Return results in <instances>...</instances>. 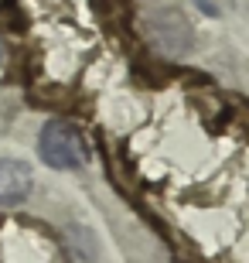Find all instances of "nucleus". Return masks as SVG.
Masks as SVG:
<instances>
[{
	"instance_id": "obj_1",
	"label": "nucleus",
	"mask_w": 249,
	"mask_h": 263,
	"mask_svg": "<svg viewBox=\"0 0 249 263\" xmlns=\"http://www.w3.org/2000/svg\"><path fill=\"white\" fill-rule=\"evenodd\" d=\"M38 154L41 161L55 171H75L89 161V147L79 137V130L65 120H48L38 137Z\"/></svg>"
},
{
	"instance_id": "obj_3",
	"label": "nucleus",
	"mask_w": 249,
	"mask_h": 263,
	"mask_svg": "<svg viewBox=\"0 0 249 263\" xmlns=\"http://www.w3.org/2000/svg\"><path fill=\"white\" fill-rule=\"evenodd\" d=\"M0 55H4V45H0Z\"/></svg>"
},
{
	"instance_id": "obj_2",
	"label": "nucleus",
	"mask_w": 249,
	"mask_h": 263,
	"mask_svg": "<svg viewBox=\"0 0 249 263\" xmlns=\"http://www.w3.org/2000/svg\"><path fill=\"white\" fill-rule=\"evenodd\" d=\"M31 195V167L17 157H0V205H21Z\"/></svg>"
}]
</instances>
